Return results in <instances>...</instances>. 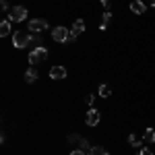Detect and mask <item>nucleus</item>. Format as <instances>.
<instances>
[{"instance_id":"nucleus-4","label":"nucleus","mask_w":155,"mask_h":155,"mask_svg":"<svg viewBox=\"0 0 155 155\" xmlns=\"http://www.w3.org/2000/svg\"><path fill=\"white\" fill-rule=\"evenodd\" d=\"M52 37H54V41H58V44H64V41H68L71 39V31L66 29V27H56V29H52Z\"/></svg>"},{"instance_id":"nucleus-13","label":"nucleus","mask_w":155,"mask_h":155,"mask_svg":"<svg viewBox=\"0 0 155 155\" xmlns=\"http://www.w3.org/2000/svg\"><path fill=\"white\" fill-rule=\"evenodd\" d=\"M25 81H27V83H35L37 81V71L35 68H29V71L25 72Z\"/></svg>"},{"instance_id":"nucleus-17","label":"nucleus","mask_w":155,"mask_h":155,"mask_svg":"<svg viewBox=\"0 0 155 155\" xmlns=\"http://www.w3.org/2000/svg\"><path fill=\"white\" fill-rule=\"evenodd\" d=\"M87 155H107V151L101 149V147H91V151H89Z\"/></svg>"},{"instance_id":"nucleus-9","label":"nucleus","mask_w":155,"mask_h":155,"mask_svg":"<svg viewBox=\"0 0 155 155\" xmlns=\"http://www.w3.org/2000/svg\"><path fill=\"white\" fill-rule=\"evenodd\" d=\"M130 11L134 12V15H143L145 12V2H141V0H132L130 2Z\"/></svg>"},{"instance_id":"nucleus-24","label":"nucleus","mask_w":155,"mask_h":155,"mask_svg":"<svg viewBox=\"0 0 155 155\" xmlns=\"http://www.w3.org/2000/svg\"><path fill=\"white\" fill-rule=\"evenodd\" d=\"M147 2H149V4H151V6H155V0H147Z\"/></svg>"},{"instance_id":"nucleus-23","label":"nucleus","mask_w":155,"mask_h":155,"mask_svg":"<svg viewBox=\"0 0 155 155\" xmlns=\"http://www.w3.org/2000/svg\"><path fill=\"white\" fill-rule=\"evenodd\" d=\"M71 155H85V153H83V149H77V151H72Z\"/></svg>"},{"instance_id":"nucleus-14","label":"nucleus","mask_w":155,"mask_h":155,"mask_svg":"<svg viewBox=\"0 0 155 155\" xmlns=\"http://www.w3.org/2000/svg\"><path fill=\"white\" fill-rule=\"evenodd\" d=\"M145 143H155V128H145Z\"/></svg>"},{"instance_id":"nucleus-6","label":"nucleus","mask_w":155,"mask_h":155,"mask_svg":"<svg viewBox=\"0 0 155 155\" xmlns=\"http://www.w3.org/2000/svg\"><path fill=\"white\" fill-rule=\"evenodd\" d=\"M83 31H85V21L83 19H77V21L72 23V27H71V39H68V41H74L77 35L83 33Z\"/></svg>"},{"instance_id":"nucleus-21","label":"nucleus","mask_w":155,"mask_h":155,"mask_svg":"<svg viewBox=\"0 0 155 155\" xmlns=\"http://www.w3.org/2000/svg\"><path fill=\"white\" fill-rule=\"evenodd\" d=\"M0 6H2V11H11V8H8V2H6V0H2V2H0Z\"/></svg>"},{"instance_id":"nucleus-5","label":"nucleus","mask_w":155,"mask_h":155,"mask_svg":"<svg viewBox=\"0 0 155 155\" xmlns=\"http://www.w3.org/2000/svg\"><path fill=\"white\" fill-rule=\"evenodd\" d=\"M29 33H41L44 29H48V23L44 21V19H33V21H29Z\"/></svg>"},{"instance_id":"nucleus-10","label":"nucleus","mask_w":155,"mask_h":155,"mask_svg":"<svg viewBox=\"0 0 155 155\" xmlns=\"http://www.w3.org/2000/svg\"><path fill=\"white\" fill-rule=\"evenodd\" d=\"M0 35H2V37L11 35V21H8V19L0 23Z\"/></svg>"},{"instance_id":"nucleus-3","label":"nucleus","mask_w":155,"mask_h":155,"mask_svg":"<svg viewBox=\"0 0 155 155\" xmlns=\"http://www.w3.org/2000/svg\"><path fill=\"white\" fill-rule=\"evenodd\" d=\"M29 37H31V33L15 31V33H12V46H15V48H25V46H29Z\"/></svg>"},{"instance_id":"nucleus-15","label":"nucleus","mask_w":155,"mask_h":155,"mask_svg":"<svg viewBox=\"0 0 155 155\" xmlns=\"http://www.w3.org/2000/svg\"><path fill=\"white\" fill-rule=\"evenodd\" d=\"M39 44H41L39 35H37V33H31V37H29V46H33V48H39Z\"/></svg>"},{"instance_id":"nucleus-12","label":"nucleus","mask_w":155,"mask_h":155,"mask_svg":"<svg viewBox=\"0 0 155 155\" xmlns=\"http://www.w3.org/2000/svg\"><path fill=\"white\" fill-rule=\"evenodd\" d=\"M143 143H145V139L137 137V134H128V145H132V147H141Z\"/></svg>"},{"instance_id":"nucleus-18","label":"nucleus","mask_w":155,"mask_h":155,"mask_svg":"<svg viewBox=\"0 0 155 155\" xmlns=\"http://www.w3.org/2000/svg\"><path fill=\"white\" fill-rule=\"evenodd\" d=\"M79 149H83V151H91V147H89V143H87L85 139H81V141H79Z\"/></svg>"},{"instance_id":"nucleus-22","label":"nucleus","mask_w":155,"mask_h":155,"mask_svg":"<svg viewBox=\"0 0 155 155\" xmlns=\"http://www.w3.org/2000/svg\"><path fill=\"white\" fill-rule=\"evenodd\" d=\"M101 6L107 11V8H110V0H101Z\"/></svg>"},{"instance_id":"nucleus-11","label":"nucleus","mask_w":155,"mask_h":155,"mask_svg":"<svg viewBox=\"0 0 155 155\" xmlns=\"http://www.w3.org/2000/svg\"><path fill=\"white\" fill-rule=\"evenodd\" d=\"M110 23H112V12L106 11V12H104V19H101V25H99V29H101V31H106Z\"/></svg>"},{"instance_id":"nucleus-8","label":"nucleus","mask_w":155,"mask_h":155,"mask_svg":"<svg viewBox=\"0 0 155 155\" xmlns=\"http://www.w3.org/2000/svg\"><path fill=\"white\" fill-rule=\"evenodd\" d=\"M64 77H66V68H64V66H52V68H50V79L60 81V79H64Z\"/></svg>"},{"instance_id":"nucleus-2","label":"nucleus","mask_w":155,"mask_h":155,"mask_svg":"<svg viewBox=\"0 0 155 155\" xmlns=\"http://www.w3.org/2000/svg\"><path fill=\"white\" fill-rule=\"evenodd\" d=\"M46 58H48V50L44 48V46H39V48H33L31 52H29V62H31V64L44 62Z\"/></svg>"},{"instance_id":"nucleus-16","label":"nucleus","mask_w":155,"mask_h":155,"mask_svg":"<svg viewBox=\"0 0 155 155\" xmlns=\"http://www.w3.org/2000/svg\"><path fill=\"white\" fill-rule=\"evenodd\" d=\"M99 95H101V97H110V95H112L110 85H101V87H99Z\"/></svg>"},{"instance_id":"nucleus-7","label":"nucleus","mask_w":155,"mask_h":155,"mask_svg":"<svg viewBox=\"0 0 155 155\" xmlns=\"http://www.w3.org/2000/svg\"><path fill=\"white\" fill-rule=\"evenodd\" d=\"M99 120H101V114L97 112L95 107H91V110L87 112V116H85V122H87L89 126H97V124H99Z\"/></svg>"},{"instance_id":"nucleus-20","label":"nucleus","mask_w":155,"mask_h":155,"mask_svg":"<svg viewBox=\"0 0 155 155\" xmlns=\"http://www.w3.org/2000/svg\"><path fill=\"white\" fill-rule=\"evenodd\" d=\"M93 99H95V95H87V97H85V104H87V106H91V104H93Z\"/></svg>"},{"instance_id":"nucleus-19","label":"nucleus","mask_w":155,"mask_h":155,"mask_svg":"<svg viewBox=\"0 0 155 155\" xmlns=\"http://www.w3.org/2000/svg\"><path fill=\"white\" fill-rule=\"evenodd\" d=\"M139 155H153V151H151V149H147V147H145V149H141V151H139Z\"/></svg>"},{"instance_id":"nucleus-1","label":"nucleus","mask_w":155,"mask_h":155,"mask_svg":"<svg viewBox=\"0 0 155 155\" xmlns=\"http://www.w3.org/2000/svg\"><path fill=\"white\" fill-rule=\"evenodd\" d=\"M27 19V8L25 6H12L8 11V21L11 23H21Z\"/></svg>"}]
</instances>
